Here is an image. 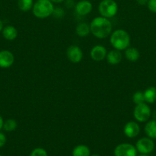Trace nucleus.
Listing matches in <instances>:
<instances>
[{"mask_svg":"<svg viewBox=\"0 0 156 156\" xmlns=\"http://www.w3.org/2000/svg\"><path fill=\"white\" fill-rule=\"evenodd\" d=\"M33 0H18V6L22 12H28L33 8Z\"/></svg>","mask_w":156,"mask_h":156,"instance_id":"obj_20","label":"nucleus"},{"mask_svg":"<svg viewBox=\"0 0 156 156\" xmlns=\"http://www.w3.org/2000/svg\"><path fill=\"white\" fill-rule=\"evenodd\" d=\"M137 149L129 143L118 145L114 150L115 156H137Z\"/></svg>","mask_w":156,"mask_h":156,"instance_id":"obj_7","label":"nucleus"},{"mask_svg":"<svg viewBox=\"0 0 156 156\" xmlns=\"http://www.w3.org/2000/svg\"><path fill=\"white\" fill-rule=\"evenodd\" d=\"M91 156H100V155H91Z\"/></svg>","mask_w":156,"mask_h":156,"instance_id":"obj_31","label":"nucleus"},{"mask_svg":"<svg viewBox=\"0 0 156 156\" xmlns=\"http://www.w3.org/2000/svg\"><path fill=\"white\" fill-rule=\"evenodd\" d=\"M106 58L107 59V62L110 64H111V65H116V64H119L122 61V56L120 50L115 49V50H111L109 53H107L106 57Z\"/></svg>","mask_w":156,"mask_h":156,"instance_id":"obj_13","label":"nucleus"},{"mask_svg":"<svg viewBox=\"0 0 156 156\" xmlns=\"http://www.w3.org/2000/svg\"><path fill=\"white\" fill-rule=\"evenodd\" d=\"M133 102L136 105H139L145 102V97H144V93L142 91H136L132 97Z\"/></svg>","mask_w":156,"mask_h":156,"instance_id":"obj_22","label":"nucleus"},{"mask_svg":"<svg viewBox=\"0 0 156 156\" xmlns=\"http://www.w3.org/2000/svg\"><path fill=\"white\" fill-rule=\"evenodd\" d=\"M134 117L137 121L143 123L148 120L151 117V109L145 102L139 105H136L133 111Z\"/></svg>","mask_w":156,"mask_h":156,"instance_id":"obj_5","label":"nucleus"},{"mask_svg":"<svg viewBox=\"0 0 156 156\" xmlns=\"http://www.w3.org/2000/svg\"><path fill=\"white\" fill-rule=\"evenodd\" d=\"M90 32L96 37L103 39L107 37L111 34L112 26L111 22L108 18L104 17H96L90 23Z\"/></svg>","mask_w":156,"mask_h":156,"instance_id":"obj_1","label":"nucleus"},{"mask_svg":"<svg viewBox=\"0 0 156 156\" xmlns=\"http://www.w3.org/2000/svg\"><path fill=\"white\" fill-rule=\"evenodd\" d=\"M0 156H2V155H0Z\"/></svg>","mask_w":156,"mask_h":156,"instance_id":"obj_32","label":"nucleus"},{"mask_svg":"<svg viewBox=\"0 0 156 156\" xmlns=\"http://www.w3.org/2000/svg\"><path fill=\"white\" fill-rule=\"evenodd\" d=\"M136 149L141 154H149L154 150V143L149 137H143L137 141L136 146Z\"/></svg>","mask_w":156,"mask_h":156,"instance_id":"obj_6","label":"nucleus"},{"mask_svg":"<svg viewBox=\"0 0 156 156\" xmlns=\"http://www.w3.org/2000/svg\"><path fill=\"white\" fill-rule=\"evenodd\" d=\"M136 2L140 5H145L148 4V0H136Z\"/></svg>","mask_w":156,"mask_h":156,"instance_id":"obj_26","label":"nucleus"},{"mask_svg":"<svg viewBox=\"0 0 156 156\" xmlns=\"http://www.w3.org/2000/svg\"><path fill=\"white\" fill-rule=\"evenodd\" d=\"M139 156H149V155H147V154H142V155H139Z\"/></svg>","mask_w":156,"mask_h":156,"instance_id":"obj_30","label":"nucleus"},{"mask_svg":"<svg viewBox=\"0 0 156 156\" xmlns=\"http://www.w3.org/2000/svg\"><path fill=\"white\" fill-rule=\"evenodd\" d=\"M93 9L92 3L88 0H81L75 5V11L80 16H85L90 14Z\"/></svg>","mask_w":156,"mask_h":156,"instance_id":"obj_9","label":"nucleus"},{"mask_svg":"<svg viewBox=\"0 0 156 156\" xmlns=\"http://www.w3.org/2000/svg\"><path fill=\"white\" fill-rule=\"evenodd\" d=\"M6 143V137L3 133H0V148L5 146Z\"/></svg>","mask_w":156,"mask_h":156,"instance_id":"obj_25","label":"nucleus"},{"mask_svg":"<svg viewBox=\"0 0 156 156\" xmlns=\"http://www.w3.org/2000/svg\"><path fill=\"white\" fill-rule=\"evenodd\" d=\"M145 101L147 103L153 104L156 101V88L149 87L144 91Z\"/></svg>","mask_w":156,"mask_h":156,"instance_id":"obj_18","label":"nucleus"},{"mask_svg":"<svg viewBox=\"0 0 156 156\" xmlns=\"http://www.w3.org/2000/svg\"><path fill=\"white\" fill-rule=\"evenodd\" d=\"M67 56L69 60L73 63L80 62L83 59V52L78 46L72 45L67 48Z\"/></svg>","mask_w":156,"mask_h":156,"instance_id":"obj_8","label":"nucleus"},{"mask_svg":"<svg viewBox=\"0 0 156 156\" xmlns=\"http://www.w3.org/2000/svg\"><path fill=\"white\" fill-rule=\"evenodd\" d=\"M3 123H4V121H3V119L2 117V116L0 115V129H1L2 128H3Z\"/></svg>","mask_w":156,"mask_h":156,"instance_id":"obj_27","label":"nucleus"},{"mask_svg":"<svg viewBox=\"0 0 156 156\" xmlns=\"http://www.w3.org/2000/svg\"><path fill=\"white\" fill-rule=\"evenodd\" d=\"M106 49L102 45L94 46L90 50V57L93 60L96 61V62L103 60L106 57Z\"/></svg>","mask_w":156,"mask_h":156,"instance_id":"obj_10","label":"nucleus"},{"mask_svg":"<svg viewBox=\"0 0 156 156\" xmlns=\"http://www.w3.org/2000/svg\"><path fill=\"white\" fill-rule=\"evenodd\" d=\"M2 35L7 41H13L18 36V31L14 26L8 25L3 27Z\"/></svg>","mask_w":156,"mask_h":156,"instance_id":"obj_14","label":"nucleus"},{"mask_svg":"<svg viewBox=\"0 0 156 156\" xmlns=\"http://www.w3.org/2000/svg\"><path fill=\"white\" fill-rule=\"evenodd\" d=\"M110 43L116 50H124L129 47L130 37L128 32L119 29L113 32L110 37Z\"/></svg>","mask_w":156,"mask_h":156,"instance_id":"obj_2","label":"nucleus"},{"mask_svg":"<svg viewBox=\"0 0 156 156\" xmlns=\"http://www.w3.org/2000/svg\"><path fill=\"white\" fill-rule=\"evenodd\" d=\"M30 156H47V153L42 148H37L31 152Z\"/></svg>","mask_w":156,"mask_h":156,"instance_id":"obj_23","label":"nucleus"},{"mask_svg":"<svg viewBox=\"0 0 156 156\" xmlns=\"http://www.w3.org/2000/svg\"><path fill=\"white\" fill-rule=\"evenodd\" d=\"M15 61V57L12 52L9 50L0 51V67L2 68H9L12 66Z\"/></svg>","mask_w":156,"mask_h":156,"instance_id":"obj_11","label":"nucleus"},{"mask_svg":"<svg viewBox=\"0 0 156 156\" xmlns=\"http://www.w3.org/2000/svg\"><path fill=\"white\" fill-rule=\"evenodd\" d=\"M76 34L81 37L88 36L90 33V26L87 23L81 22L78 24L76 27Z\"/></svg>","mask_w":156,"mask_h":156,"instance_id":"obj_17","label":"nucleus"},{"mask_svg":"<svg viewBox=\"0 0 156 156\" xmlns=\"http://www.w3.org/2000/svg\"><path fill=\"white\" fill-rule=\"evenodd\" d=\"M125 50V58L130 62H136L140 57V53L135 47H128Z\"/></svg>","mask_w":156,"mask_h":156,"instance_id":"obj_15","label":"nucleus"},{"mask_svg":"<svg viewBox=\"0 0 156 156\" xmlns=\"http://www.w3.org/2000/svg\"><path fill=\"white\" fill-rule=\"evenodd\" d=\"M148 8L151 12L156 13V0H148Z\"/></svg>","mask_w":156,"mask_h":156,"instance_id":"obj_24","label":"nucleus"},{"mask_svg":"<svg viewBox=\"0 0 156 156\" xmlns=\"http://www.w3.org/2000/svg\"><path fill=\"white\" fill-rule=\"evenodd\" d=\"M54 5L50 0H38L32 8L33 15L38 18H46L53 15Z\"/></svg>","mask_w":156,"mask_h":156,"instance_id":"obj_3","label":"nucleus"},{"mask_svg":"<svg viewBox=\"0 0 156 156\" xmlns=\"http://www.w3.org/2000/svg\"><path fill=\"white\" fill-rule=\"evenodd\" d=\"M17 128V122L14 119H9L3 123V129L7 132L14 131Z\"/></svg>","mask_w":156,"mask_h":156,"instance_id":"obj_21","label":"nucleus"},{"mask_svg":"<svg viewBox=\"0 0 156 156\" xmlns=\"http://www.w3.org/2000/svg\"><path fill=\"white\" fill-rule=\"evenodd\" d=\"M50 2H52L54 3H60V2H64V0H50Z\"/></svg>","mask_w":156,"mask_h":156,"instance_id":"obj_28","label":"nucleus"},{"mask_svg":"<svg viewBox=\"0 0 156 156\" xmlns=\"http://www.w3.org/2000/svg\"><path fill=\"white\" fill-rule=\"evenodd\" d=\"M124 134L128 138H135L140 133V127L136 122L129 121L124 126Z\"/></svg>","mask_w":156,"mask_h":156,"instance_id":"obj_12","label":"nucleus"},{"mask_svg":"<svg viewBox=\"0 0 156 156\" xmlns=\"http://www.w3.org/2000/svg\"><path fill=\"white\" fill-rule=\"evenodd\" d=\"M2 29H3V24H2V21L1 20H0V32H1L2 30Z\"/></svg>","mask_w":156,"mask_h":156,"instance_id":"obj_29","label":"nucleus"},{"mask_svg":"<svg viewBox=\"0 0 156 156\" xmlns=\"http://www.w3.org/2000/svg\"><path fill=\"white\" fill-rule=\"evenodd\" d=\"M73 156H90V150L85 145H79L73 149Z\"/></svg>","mask_w":156,"mask_h":156,"instance_id":"obj_19","label":"nucleus"},{"mask_svg":"<svg viewBox=\"0 0 156 156\" xmlns=\"http://www.w3.org/2000/svg\"><path fill=\"white\" fill-rule=\"evenodd\" d=\"M99 12L102 17L110 18L118 12V5L114 0H102L99 5Z\"/></svg>","mask_w":156,"mask_h":156,"instance_id":"obj_4","label":"nucleus"},{"mask_svg":"<svg viewBox=\"0 0 156 156\" xmlns=\"http://www.w3.org/2000/svg\"><path fill=\"white\" fill-rule=\"evenodd\" d=\"M145 132L148 137L151 139H156V120H152L148 121L145 126Z\"/></svg>","mask_w":156,"mask_h":156,"instance_id":"obj_16","label":"nucleus"}]
</instances>
